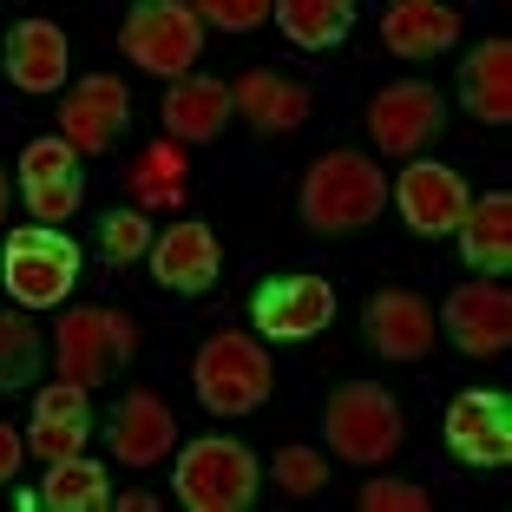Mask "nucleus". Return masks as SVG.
I'll return each mask as SVG.
<instances>
[{
    "mask_svg": "<svg viewBox=\"0 0 512 512\" xmlns=\"http://www.w3.org/2000/svg\"><path fill=\"white\" fill-rule=\"evenodd\" d=\"M125 119H132V99H125V79L112 73H86L60 106V138L79 151V158H106L125 138Z\"/></svg>",
    "mask_w": 512,
    "mask_h": 512,
    "instance_id": "nucleus-10",
    "label": "nucleus"
},
{
    "mask_svg": "<svg viewBox=\"0 0 512 512\" xmlns=\"http://www.w3.org/2000/svg\"><path fill=\"white\" fill-rule=\"evenodd\" d=\"M440 329H447V342L460 348V355H506L512 342V296L499 289V276H480V283H460L447 296V309H440Z\"/></svg>",
    "mask_w": 512,
    "mask_h": 512,
    "instance_id": "nucleus-12",
    "label": "nucleus"
},
{
    "mask_svg": "<svg viewBox=\"0 0 512 512\" xmlns=\"http://www.w3.org/2000/svg\"><path fill=\"white\" fill-rule=\"evenodd\" d=\"M270 14L302 53H329L355 27V0H270Z\"/></svg>",
    "mask_w": 512,
    "mask_h": 512,
    "instance_id": "nucleus-24",
    "label": "nucleus"
},
{
    "mask_svg": "<svg viewBox=\"0 0 512 512\" xmlns=\"http://www.w3.org/2000/svg\"><path fill=\"white\" fill-rule=\"evenodd\" d=\"M0 283H7V296L20 309H53L79 283V243L60 237V224L7 230V243H0Z\"/></svg>",
    "mask_w": 512,
    "mask_h": 512,
    "instance_id": "nucleus-3",
    "label": "nucleus"
},
{
    "mask_svg": "<svg viewBox=\"0 0 512 512\" xmlns=\"http://www.w3.org/2000/svg\"><path fill=\"white\" fill-rule=\"evenodd\" d=\"M394 204H401L414 237H453L473 197H467V184H460V171L434 165V158H414V165L401 171V184H394Z\"/></svg>",
    "mask_w": 512,
    "mask_h": 512,
    "instance_id": "nucleus-14",
    "label": "nucleus"
},
{
    "mask_svg": "<svg viewBox=\"0 0 512 512\" xmlns=\"http://www.w3.org/2000/svg\"><path fill=\"white\" fill-rule=\"evenodd\" d=\"M86 440H92L86 388H73V381L40 388V401H33V427H27V447L40 453V460H66V453H86Z\"/></svg>",
    "mask_w": 512,
    "mask_h": 512,
    "instance_id": "nucleus-18",
    "label": "nucleus"
},
{
    "mask_svg": "<svg viewBox=\"0 0 512 512\" xmlns=\"http://www.w3.org/2000/svg\"><path fill=\"white\" fill-rule=\"evenodd\" d=\"M362 329H368V348H375L381 362H427L440 322L414 289H381V296L368 302Z\"/></svg>",
    "mask_w": 512,
    "mask_h": 512,
    "instance_id": "nucleus-16",
    "label": "nucleus"
},
{
    "mask_svg": "<svg viewBox=\"0 0 512 512\" xmlns=\"http://www.w3.org/2000/svg\"><path fill=\"white\" fill-rule=\"evenodd\" d=\"M362 512H427V486L368 480V486H362Z\"/></svg>",
    "mask_w": 512,
    "mask_h": 512,
    "instance_id": "nucleus-32",
    "label": "nucleus"
},
{
    "mask_svg": "<svg viewBox=\"0 0 512 512\" xmlns=\"http://www.w3.org/2000/svg\"><path fill=\"white\" fill-rule=\"evenodd\" d=\"M460 92H467V106L480 112L486 125H506L512 119V46L486 40L467 60V73H460Z\"/></svg>",
    "mask_w": 512,
    "mask_h": 512,
    "instance_id": "nucleus-26",
    "label": "nucleus"
},
{
    "mask_svg": "<svg viewBox=\"0 0 512 512\" xmlns=\"http://www.w3.org/2000/svg\"><path fill=\"white\" fill-rule=\"evenodd\" d=\"M0 217H7V171H0Z\"/></svg>",
    "mask_w": 512,
    "mask_h": 512,
    "instance_id": "nucleus-34",
    "label": "nucleus"
},
{
    "mask_svg": "<svg viewBox=\"0 0 512 512\" xmlns=\"http://www.w3.org/2000/svg\"><path fill=\"white\" fill-rule=\"evenodd\" d=\"M99 250H106L112 263H138V256L151 250V224H145V211H112L106 224H99Z\"/></svg>",
    "mask_w": 512,
    "mask_h": 512,
    "instance_id": "nucleus-30",
    "label": "nucleus"
},
{
    "mask_svg": "<svg viewBox=\"0 0 512 512\" xmlns=\"http://www.w3.org/2000/svg\"><path fill=\"white\" fill-rule=\"evenodd\" d=\"M309 86H296V79H283V73H270V66H256V73H243V79H230V112H243V119L256 125V132H296L302 119H309Z\"/></svg>",
    "mask_w": 512,
    "mask_h": 512,
    "instance_id": "nucleus-19",
    "label": "nucleus"
},
{
    "mask_svg": "<svg viewBox=\"0 0 512 512\" xmlns=\"http://www.w3.org/2000/svg\"><path fill=\"white\" fill-rule=\"evenodd\" d=\"M20 453H27V440H20L14 427L0 421V486H7V480H14V473H20Z\"/></svg>",
    "mask_w": 512,
    "mask_h": 512,
    "instance_id": "nucleus-33",
    "label": "nucleus"
},
{
    "mask_svg": "<svg viewBox=\"0 0 512 512\" xmlns=\"http://www.w3.org/2000/svg\"><path fill=\"white\" fill-rule=\"evenodd\" d=\"M381 204H388V178L362 151H329L302 178V224L316 230V237H342V230L375 224Z\"/></svg>",
    "mask_w": 512,
    "mask_h": 512,
    "instance_id": "nucleus-1",
    "label": "nucleus"
},
{
    "mask_svg": "<svg viewBox=\"0 0 512 512\" xmlns=\"http://www.w3.org/2000/svg\"><path fill=\"white\" fill-rule=\"evenodd\" d=\"M7 79L20 92H60L66 86V33L53 20H20L7 33Z\"/></svg>",
    "mask_w": 512,
    "mask_h": 512,
    "instance_id": "nucleus-22",
    "label": "nucleus"
},
{
    "mask_svg": "<svg viewBox=\"0 0 512 512\" xmlns=\"http://www.w3.org/2000/svg\"><path fill=\"white\" fill-rule=\"evenodd\" d=\"M40 506H53V512H99V506H112V473L99 467V460H86V453L46 460Z\"/></svg>",
    "mask_w": 512,
    "mask_h": 512,
    "instance_id": "nucleus-25",
    "label": "nucleus"
},
{
    "mask_svg": "<svg viewBox=\"0 0 512 512\" xmlns=\"http://www.w3.org/2000/svg\"><path fill=\"white\" fill-rule=\"evenodd\" d=\"M230 125V86L224 79H171V99H165V132L178 145H211L217 132Z\"/></svg>",
    "mask_w": 512,
    "mask_h": 512,
    "instance_id": "nucleus-21",
    "label": "nucleus"
},
{
    "mask_svg": "<svg viewBox=\"0 0 512 512\" xmlns=\"http://www.w3.org/2000/svg\"><path fill=\"white\" fill-rule=\"evenodd\" d=\"M112 460L119 467H158L171 447H178V421H171V407L158 401L151 388H132L112 414Z\"/></svg>",
    "mask_w": 512,
    "mask_h": 512,
    "instance_id": "nucleus-17",
    "label": "nucleus"
},
{
    "mask_svg": "<svg viewBox=\"0 0 512 512\" xmlns=\"http://www.w3.org/2000/svg\"><path fill=\"white\" fill-rule=\"evenodd\" d=\"M460 40V14L440 7V0H394L381 14V46L394 60H434Z\"/></svg>",
    "mask_w": 512,
    "mask_h": 512,
    "instance_id": "nucleus-20",
    "label": "nucleus"
},
{
    "mask_svg": "<svg viewBox=\"0 0 512 512\" xmlns=\"http://www.w3.org/2000/svg\"><path fill=\"white\" fill-rule=\"evenodd\" d=\"M184 145L178 138H165V145H145L138 151V165H132V191L145 197V204H165V211H178L184 204Z\"/></svg>",
    "mask_w": 512,
    "mask_h": 512,
    "instance_id": "nucleus-27",
    "label": "nucleus"
},
{
    "mask_svg": "<svg viewBox=\"0 0 512 512\" xmlns=\"http://www.w3.org/2000/svg\"><path fill=\"white\" fill-rule=\"evenodd\" d=\"M270 480L283 486L289 499H309V493H322V486H329V467H322L316 447H283L270 460Z\"/></svg>",
    "mask_w": 512,
    "mask_h": 512,
    "instance_id": "nucleus-29",
    "label": "nucleus"
},
{
    "mask_svg": "<svg viewBox=\"0 0 512 512\" xmlns=\"http://www.w3.org/2000/svg\"><path fill=\"white\" fill-rule=\"evenodd\" d=\"M322 434H329V447L348 467H381V460L401 453V407L375 381H348L322 407Z\"/></svg>",
    "mask_w": 512,
    "mask_h": 512,
    "instance_id": "nucleus-5",
    "label": "nucleus"
},
{
    "mask_svg": "<svg viewBox=\"0 0 512 512\" xmlns=\"http://www.w3.org/2000/svg\"><path fill=\"white\" fill-rule=\"evenodd\" d=\"M20 197L40 224H66L86 204V171H79V151L66 138H33L20 151Z\"/></svg>",
    "mask_w": 512,
    "mask_h": 512,
    "instance_id": "nucleus-9",
    "label": "nucleus"
},
{
    "mask_svg": "<svg viewBox=\"0 0 512 512\" xmlns=\"http://www.w3.org/2000/svg\"><path fill=\"white\" fill-rule=\"evenodd\" d=\"M40 375V329L27 316H0V394L27 388Z\"/></svg>",
    "mask_w": 512,
    "mask_h": 512,
    "instance_id": "nucleus-28",
    "label": "nucleus"
},
{
    "mask_svg": "<svg viewBox=\"0 0 512 512\" xmlns=\"http://www.w3.org/2000/svg\"><path fill=\"white\" fill-rule=\"evenodd\" d=\"M138 355V322L125 309H106V302H92V309H66L60 329H53V362H60V381L73 388H106L125 362Z\"/></svg>",
    "mask_w": 512,
    "mask_h": 512,
    "instance_id": "nucleus-2",
    "label": "nucleus"
},
{
    "mask_svg": "<svg viewBox=\"0 0 512 512\" xmlns=\"http://www.w3.org/2000/svg\"><path fill=\"white\" fill-rule=\"evenodd\" d=\"M250 322L270 342H309L335 322V289L322 276H270L250 296Z\"/></svg>",
    "mask_w": 512,
    "mask_h": 512,
    "instance_id": "nucleus-8",
    "label": "nucleus"
},
{
    "mask_svg": "<svg viewBox=\"0 0 512 512\" xmlns=\"http://www.w3.org/2000/svg\"><path fill=\"white\" fill-rule=\"evenodd\" d=\"M119 53L158 79H184L204 53V20L191 0H138L119 27Z\"/></svg>",
    "mask_w": 512,
    "mask_h": 512,
    "instance_id": "nucleus-6",
    "label": "nucleus"
},
{
    "mask_svg": "<svg viewBox=\"0 0 512 512\" xmlns=\"http://www.w3.org/2000/svg\"><path fill=\"white\" fill-rule=\"evenodd\" d=\"M191 7H197V20H211L217 33H250L270 14V0H191Z\"/></svg>",
    "mask_w": 512,
    "mask_h": 512,
    "instance_id": "nucleus-31",
    "label": "nucleus"
},
{
    "mask_svg": "<svg viewBox=\"0 0 512 512\" xmlns=\"http://www.w3.org/2000/svg\"><path fill=\"white\" fill-rule=\"evenodd\" d=\"M447 447L467 467H506L512 460V401L493 388H467L447 407Z\"/></svg>",
    "mask_w": 512,
    "mask_h": 512,
    "instance_id": "nucleus-13",
    "label": "nucleus"
},
{
    "mask_svg": "<svg viewBox=\"0 0 512 512\" xmlns=\"http://www.w3.org/2000/svg\"><path fill=\"white\" fill-rule=\"evenodd\" d=\"M191 381H197V401L211 407V414L237 421V414H256V407L270 401V388H276V362L250 342V335L224 329V335H211V342L197 348Z\"/></svg>",
    "mask_w": 512,
    "mask_h": 512,
    "instance_id": "nucleus-4",
    "label": "nucleus"
},
{
    "mask_svg": "<svg viewBox=\"0 0 512 512\" xmlns=\"http://www.w3.org/2000/svg\"><path fill=\"white\" fill-rule=\"evenodd\" d=\"M460 256H467L480 276H499L512 263V197L506 191H486L480 204H467V217H460Z\"/></svg>",
    "mask_w": 512,
    "mask_h": 512,
    "instance_id": "nucleus-23",
    "label": "nucleus"
},
{
    "mask_svg": "<svg viewBox=\"0 0 512 512\" xmlns=\"http://www.w3.org/2000/svg\"><path fill=\"white\" fill-rule=\"evenodd\" d=\"M440 125H447L440 92L414 86V79L375 92V106H368V138H375V151H388V158H421V151L440 138Z\"/></svg>",
    "mask_w": 512,
    "mask_h": 512,
    "instance_id": "nucleus-11",
    "label": "nucleus"
},
{
    "mask_svg": "<svg viewBox=\"0 0 512 512\" xmlns=\"http://www.w3.org/2000/svg\"><path fill=\"white\" fill-rule=\"evenodd\" d=\"M145 256H151V276H158L171 296H204V289L224 276V243L197 224V217L171 224L165 237H151Z\"/></svg>",
    "mask_w": 512,
    "mask_h": 512,
    "instance_id": "nucleus-15",
    "label": "nucleus"
},
{
    "mask_svg": "<svg viewBox=\"0 0 512 512\" xmlns=\"http://www.w3.org/2000/svg\"><path fill=\"white\" fill-rule=\"evenodd\" d=\"M178 499L191 512H243L256 499V453L243 447V440H191V447L178 453Z\"/></svg>",
    "mask_w": 512,
    "mask_h": 512,
    "instance_id": "nucleus-7",
    "label": "nucleus"
}]
</instances>
